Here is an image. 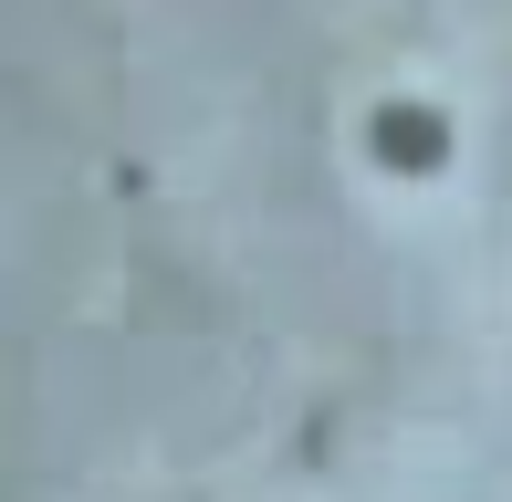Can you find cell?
I'll return each mask as SVG.
<instances>
[{"label":"cell","instance_id":"obj_1","mask_svg":"<svg viewBox=\"0 0 512 502\" xmlns=\"http://www.w3.org/2000/svg\"><path fill=\"white\" fill-rule=\"evenodd\" d=\"M377 136H387V147H398V157H439V126H429V116H387Z\"/></svg>","mask_w":512,"mask_h":502}]
</instances>
